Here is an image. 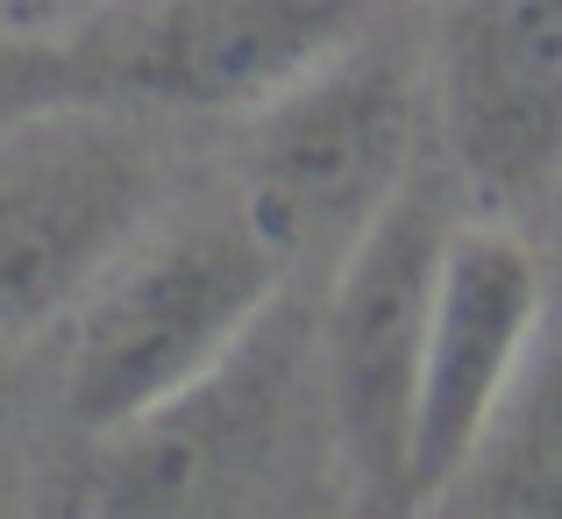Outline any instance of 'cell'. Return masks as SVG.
Instances as JSON below:
<instances>
[{
	"instance_id": "obj_5",
	"label": "cell",
	"mask_w": 562,
	"mask_h": 519,
	"mask_svg": "<svg viewBox=\"0 0 562 519\" xmlns=\"http://www.w3.org/2000/svg\"><path fill=\"white\" fill-rule=\"evenodd\" d=\"M165 150L136 108H50L0 136V328L36 335L165 221Z\"/></svg>"
},
{
	"instance_id": "obj_2",
	"label": "cell",
	"mask_w": 562,
	"mask_h": 519,
	"mask_svg": "<svg viewBox=\"0 0 562 519\" xmlns=\"http://www.w3.org/2000/svg\"><path fill=\"white\" fill-rule=\"evenodd\" d=\"M420 108L427 57L371 22L349 50L257 108L235 206L292 271L335 263L427 157Z\"/></svg>"
},
{
	"instance_id": "obj_1",
	"label": "cell",
	"mask_w": 562,
	"mask_h": 519,
	"mask_svg": "<svg viewBox=\"0 0 562 519\" xmlns=\"http://www.w3.org/2000/svg\"><path fill=\"white\" fill-rule=\"evenodd\" d=\"M285 278L292 263L243 206L192 214L179 228L157 221L65 314V420L93 441L157 413L285 300Z\"/></svg>"
},
{
	"instance_id": "obj_4",
	"label": "cell",
	"mask_w": 562,
	"mask_h": 519,
	"mask_svg": "<svg viewBox=\"0 0 562 519\" xmlns=\"http://www.w3.org/2000/svg\"><path fill=\"white\" fill-rule=\"evenodd\" d=\"M321 384L314 320L285 314V300L257 320L206 377H192L157 413L93 435L79 477V512H235L271 492L292 441L306 427L300 392Z\"/></svg>"
},
{
	"instance_id": "obj_8",
	"label": "cell",
	"mask_w": 562,
	"mask_h": 519,
	"mask_svg": "<svg viewBox=\"0 0 562 519\" xmlns=\"http://www.w3.org/2000/svg\"><path fill=\"white\" fill-rule=\"evenodd\" d=\"M549 271L506 214H463L441 257L435 314L420 349V392H413L406 441V512H435L470 449L484 441L498 398L513 392L527 349L549 314Z\"/></svg>"
},
{
	"instance_id": "obj_13",
	"label": "cell",
	"mask_w": 562,
	"mask_h": 519,
	"mask_svg": "<svg viewBox=\"0 0 562 519\" xmlns=\"http://www.w3.org/2000/svg\"><path fill=\"white\" fill-rule=\"evenodd\" d=\"M8 492H14V477H8V463H0V506H8Z\"/></svg>"
},
{
	"instance_id": "obj_3",
	"label": "cell",
	"mask_w": 562,
	"mask_h": 519,
	"mask_svg": "<svg viewBox=\"0 0 562 519\" xmlns=\"http://www.w3.org/2000/svg\"><path fill=\"white\" fill-rule=\"evenodd\" d=\"M456 221H463V185L449 157L427 150L406 171V185L371 214V228L335 257L328 306L314 320L328 435L349 470V492L371 512H406L413 392H420L427 314H435Z\"/></svg>"
},
{
	"instance_id": "obj_12",
	"label": "cell",
	"mask_w": 562,
	"mask_h": 519,
	"mask_svg": "<svg viewBox=\"0 0 562 519\" xmlns=\"http://www.w3.org/2000/svg\"><path fill=\"white\" fill-rule=\"evenodd\" d=\"M14 413H22V377H14V335L0 328V441L14 435Z\"/></svg>"
},
{
	"instance_id": "obj_6",
	"label": "cell",
	"mask_w": 562,
	"mask_h": 519,
	"mask_svg": "<svg viewBox=\"0 0 562 519\" xmlns=\"http://www.w3.org/2000/svg\"><path fill=\"white\" fill-rule=\"evenodd\" d=\"M384 22V0H100L79 50L100 108L257 114Z\"/></svg>"
},
{
	"instance_id": "obj_10",
	"label": "cell",
	"mask_w": 562,
	"mask_h": 519,
	"mask_svg": "<svg viewBox=\"0 0 562 519\" xmlns=\"http://www.w3.org/2000/svg\"><path fill=\"white\" fill-rule=\"evenodd\" d=\"M93 100V71H86L79 29H57V36H36V29H0V136L50 108H79Z\"/></svg>"
},
{
	"instance_id": "obj_9",
	"label": "cell",
	"mask_w": 562,
	"mask_h": 519,
	"mask_svg": "<svg viewBox=\"0 0 562 519\" xmlns=\"http://www.w3.org/2000/svg\"><path fill=\"white\" fill-rule=\"evenodd\" d=\"M435 512L470 519H562V292L541 314V335L527 349L513 392L498 398L484 441Z\"/></svg>"
},
{
	"instance_id": "obj_11",
	"label": "cell",
	"mask_w": 562,
	"mask_h": 519,
	"mask_svg": "<svg viewBox=\"0 0 562 519\" xmlns=\"http://www.w3.org/2000/svg\"><path fill=\"white\" fill-rule=\"evenodd\" d=\"M100 0H0V29H36V36H57V29H79Z\"/></svg>"
},
{
	"instance_id": "obj_7",
	"label": "cell",
	"mask_w": 562,
	"mask_h": 519,
	"mask_svg": "<svg viewBox=\"0 0 562 519\" xmlns=\"http://www.w3.org/2000/svg\"><path fill=\"white\" fill-rule=\"evenodd\" d=\"M435 150L477 214L562 185V0H449L427 43Z\"/></svg>"
}]
</instances>
